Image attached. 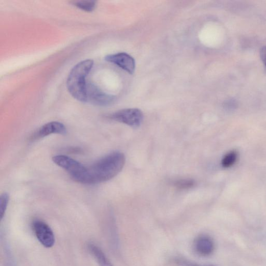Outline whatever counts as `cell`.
<instances>
[{"label":"cell","mask_w":266,"mask_h":266,"mask_svg":"<svg viewBox=\"0 0 266 266\" xmlns=\"http://www.w3.org/2000/svg\"><path fill=\"white\" fill-rule=\"evenodd\" d=\"M125 163L124 154L119 151L110 153L99 159L90 166L78 183L95 185L107 182L117 176L123 169Z\"/></svg>","instance_id":"cell-1"},{"label":"cell","mask_w":266,"mask_h":266,"mask_svg":"<svg viewBox=\"0 0 266 266\" xmlns=\"http://www.w3.org/2000/svg\"><path fill=\"white\" fill-rule=\"evenodd\" d=\"M94 65L92 59L83 60L74 66L66 80V87L72 96L82 103H86V78Z\"/></svg>","instance_id":"cell-2"},{"label":"cell","mask_w":266,"mask_h":266,"mask_svg":"<svg viewBox=\"0 0 266 266\" xmlns=\"http://www.w3.org/2000/svg\"><path fill=\"white\" fill-rule=\"evenodd\" d=\"M32 228L41 245L48 249L54 247L56 241L55 234L47 223L40 219L34 220L32 223Z\"/></svg>","instance_id":"cell-3"},{"label":"cell","mask_w":266,"mask_h":266,"mask_svg":"<svg viewBox=\"0 0 266 266\" xmlns=\"http://www.w3.org/2000/svg\"><path fill=\"white\" fill-rule=\"evenodd\" d=\"M109 118L130 127H138L143 122L144 116L141 110L137 108H129L115 112L111 114Z\"/></svg>","instance_id":"cell-4"},{"label":"cell","mask_w":266,"mask_h":266,"mask_svg":"<svg viewBox=\"0 0 266 266\" xmlns=\"http://www.w3.org/2000/svg\"><path fill=\"white\" fill-rule=\"evenodd\" d=\"M86 99V103L99 106H108L115 103L117 98L104 93L94 84L87 83Z\"/></svg>","instance_id":"cell-5"},{"label":"cell","mask_w":266,"mask_h":266,"mask_svg":"<svg viewBox=\"0 0 266 266\" xmlns=\"http://www.w3.org/2000/svg\"><path fill=\"white\" fill-rule=\"evenodd\" d=\"M66 132V129L63 124L53 121L45 124L37 129L31 135L30 141H35L52 135H64Z\"/></svg>","instance_id":"cell-6"},{"label":"cell","mask_w":266,"mask_h":266,"mask_svg":"<svg viewBox=\"0 0 266 266\" xmlns=\"http://www.w3.org/2000/svg\"><path fill=\"white\" fill-rule=\"evenodd\" d=\"M105 60L114 63L128 74L132 75L136 70V61L130 55L125 53L109 55L105 57Z\"/></svg>","instance_id":"cell-7"},{"label":"cell","mask_w":266,"mask_h":266,"mask_svg":"<svg viewBox=\"0 0 266 266\" xmlns=\"http://www.w3.org/2000/svg\"><path fill=\"white\" fill-rule=\"evenodd\" d=\"M195 252L199 256H209L214 251L215 243L213 239L208 235L198 236L193 243Z\"/></svg>","instance_id":"cell-8"},{"label":"cell","mask_w":266,"mask_h":266,"mask_svg":"<svg viewBox=\"0 0 266 266\" xmlns=\"http://www.w3.org/2000/svg\"><path fill=\"white\" fill-rule=\"evenodd\" d=\"M87 249L99 266H114L102 249L97 245L89 243L87 246Z\"/></svg>","instance_id":"cell-9"},{"label":"cell","mask_w":266,"mask_h":266,"mask_svg":"<svg viewBox=\"0 0 266 266\" xmlns=\"http://www.w3.org/2000/svg\"><path fill=\"white\" fill-rule=\"evenodd\" d=\"M71 3L77 8L88 12H93L96 7L95 2H72Z\"/></svg>","instance_id":"cell-10"},{"label":"cell","mask_w":266,"mask_h":266,"mask_svg":"<svg viewBox=\"0 0 266 266\" xmlns=\"http://www.w3.org/2000/svg\"><path fill=\"white\" fill-rule=\"evenodd\" d=\"M237 159V154L235 151H231L227 153L222 160V165L224 168H228L234 165Z\"/></svg>","instance_id":"cell-11"},{"label":"cell","mask_w":266,"mask_h":266,"mask_svg":"<svg viewBox=\"0 0 266 266\" xmlns=\"http://www.w3.org/2000/svg\"><path fill=\"white\" fill-rule=\"evenodd\" d=\"M9 203V195L7 193H3L0 197V217L4 219Z\"/></svg>","instance_id":"cell-12"},{"label":"cell","mask_w":266,"mask_h":266,"mask_svg":"<svg viewBox=\"0 0 266 266\" xmlns=\"http://www.w3.org/2000/svg\"><path fill=\"white\" fill-rule=\"evenodd\" d=\"M194 181L190 179H183L176 181L174 186L180 189H187L194 185Z\"/></svg>","instance_id":"cell-13"},{"label":"cell","mask_w":266,"mask_h":266,"mask_svg":"<svg viewBox=\"0 0 266 266\" xmlns=\"http://www.w3.org/2000/svg\"><path fill=\"white\" fill-rule=\"evenodd\" d=\"M4 243V252L6 265L15 266L14 261L9 245L7 242H5Z\"/></svg>","instance_id":"cell-14"},{"label":"cell","mask_w":266,"mask_h":266,"mask_svg":"<svg viewBox=\"0 0 266 266\" xmlns=\"http://www.w3.org/2000/svg\"><path fill=\"white\" fill-rule=\"evenodd\" d=\"M176 262L180 266H216L198 264L184 259H178Z\"/></svg>","instance_id":"cell-15"},{"label":"cell","mask_w":266,"mask_h":266,"mask_svg":"<svg viewBox=\"0 0 266 266\" xmlns=\"http://www.w3.org/2000/svg\"><path fill=\"white\" fill-rule=\"evenodd\" d=\"M260 54L262 61L266 66V47H264L261 49Z\"/></svg>","instance_id":"cell-16"}]
</instances>
